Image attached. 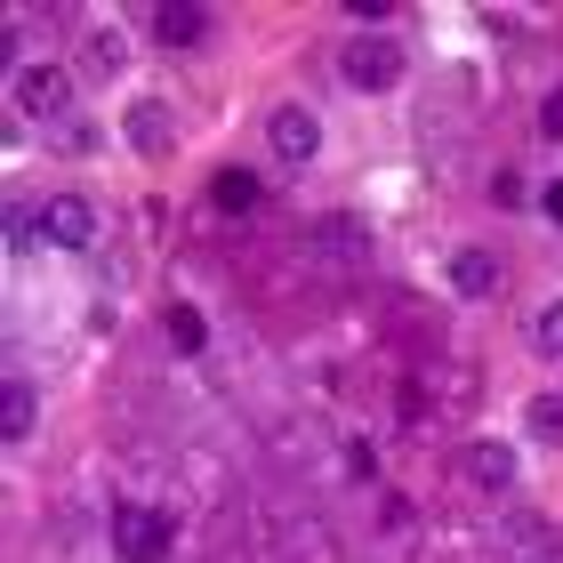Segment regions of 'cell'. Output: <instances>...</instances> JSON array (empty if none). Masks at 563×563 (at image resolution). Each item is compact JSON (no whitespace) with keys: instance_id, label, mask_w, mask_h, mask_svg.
<instances>
[{"instance_id":"6da1fadb","label":"cell","mask_w":563,"mask_h":563,"mask_svg":"<svg viewBox=\"0 0 563 563\" xmlns=\"http://www.w3.org/2000/svg\"><path fill=\"white\" fill-rule=\"evenodd\" d=\"M9 106H16L24 121H57V113L73 106V73H65V65H16Z\"/></svg>"},{"instance_id":"7a4b0ae2","label":"cell","mask_w":563,"mask_h":563,"mask_svg":"<svg viewBox=\"0 0 563 563\" xmlns=\"http://www.w3.org/2000/svg\"><path fill=\"white\" fill-rule=\"evenodd\" d=\"M169 516L162 507H121L113 516V548H121V563H169Z\"/></svg>"},{"instance_id":"3957f363","label":"cell","mask_w":563,"mask_h":563,"mask_svg":"<svg viewBox=\"0 0 563 563\" xmlns=\"http://www.w3.org/2000/svg\"><path fill=\"white\" fill-rule=\"evenodd\" d=\"M339 73H346L354 89H395V81H402V48H395L387 33H363V41L339 48Z\"/></svg>"},{"instance_id":"277c9868","label":"cell","mask_w":563,"mask_h":563,"mask_svg":"<svg viewBox=\"0 0 563 563\" xmlns=\"http://www.w3.org/2000/svg\"><path fill=\"white\" fill-rule=\"evenodd\" d=\"M41 242L48 250H89L97 242V210H89L81 194H48L41 201Z\"/></svg>"},{"instance_id":"5b68a950","label":"cell","mask_w":563,"mask_h":563,"mask_svg":"<svg viewBox=\"0 0 563 563\" xmlns=\"http://www.w3.org/2000/svg\"><path fill=\"white\" fill-rule=\"evenodd\" d=\"M266 137H274V153H282V162H314V145H322V121L306 113V106H274Z\"/></svg>"},{"instance_id":"8992f818","label":"cell","mask_w":563,"mask_h":563,"mask_svg":"<svg viewBox=\"0 0 563 563\" xmlns=\"http://www.w3.org/2000/svg\"><path fill=\"white\" fill-rule=\"evenodd\" d=\"M153 33H162V48H201V41H210V9L169 0V9H153Z\"/></svg>"},{"instance_id":"52a82bcc","label":"cell","mask_w":563,"mask_h":563,"mask_svg":"<svg viewBox=\"0 0 563 563\" xmlns=\"http://www.w3.org/2000/svg\"><path fill=\"white\" fill-rule=\"evenodd\" d=\"M451 290L459 298H492L499 290V258L492 250H451Z\"/></svg>"},{"instance_id":"ba28073f","label":"cell","mask_w":563,"mask_h":563,"mask_svg":"<svg viewBox=\"0 0 563 563\" xmlns=\"http://www.w3.org/2000/svg\"><path fill=\"white\" fill-rule=\"evenodd\" d=\"M210 201H218L225 218H242V210H258V201H266V186H258L250 169H218V177H210Z\"/></svg>"},{"instance_id":"9c48e42d","label":"cell","mask_w":563,"mask_h":563,"mask_svg":"<svg viewBox=\"0 0 563 563\" xmlns=\"http://www.w3.org/2000/svg\"><path fill=\"white\" fill-rule=\"evenodd\" d=\"M467 475L483 483V492H516V451H507V443H475L467 451Z\"/></svg>"},{"instance_id":"30bf717a","label":"cell","mask_w":563,"mask_h":563,"mask_svg":"<svg viewBox=\"0 0 563 563\" xmlns=\"http://www.w3.org/2000/svg\"><path fill=\"white\" fill-rule=\"evenodd\" d=\"M24 434H33V387L0 378V443H24Z\"/></svg>"},{"instance_id":"8fae6325","label":"cell","mask_w":563,"mask_h":563,"mask_svg":"<svg viewBox=\"0 0 563 563\" xmlns=\"http://www.w3.org/2000/svg\"><path fill=\"white\" fill-rule=\"evenodd\" d=\"M162 330H169V346H177V354H201V346H210V322H201V306H186V298H177L169 314H162Z\"/></svg>"},{"instance_id":"7c38bea8","label":"cell","mask_w":563,"mask_h":563,"mask_svg":"<svg viewBox=\"0 0 563 563\" xmlns=\"http://www.w3.org/2000/svg\"><path fill=\"white\" fill-rule=\"evenodd\" d=\"M130 137H137L145 153H169V106H153V97H145V106L130 113Z\"/></svg>"},{"instance_id":"4fadbf2b","label":"cell","mask_w":563,"mask_h":563,"mask_svg":"<svg viewBox=\"0 0 563 563\" xmlns=\"http://www.w3.org/2000/svg\"><path fill=\"white\" fill-rule=\"evenodd\" d=\"M523 427H531V443H563V395H531Z\"/></svg>"},{"instance_id":"5bb4252c","label":"cell","mask_w":563,"mask_h":563,"mask_svg":"<svg viewBox=\"0 0 563 563\" xmlns=\"http://www.w3.org/2000/svg\"><path fill=\"white\" fill-rule=\"evenodd\" d=\"M531 339H540V354H555V363H563V298H548V306H540Z\"/></svg>"},{"instance_id":"9a60e30c","label":"cell","mask_w":563,"mask_h":563,"mask_svg":"<svg viewBox=\"0 0 563 563\" xmlns=\"http://www.w3.org/2000/svg\"><path fill=\"white\" fill-rule=\"evenodd\" d=\"M121 57H130L121 33H89V73H121Z\"/></svg>"},{"instance_id":"2e32d148","label":"cell","mask_w":563,"mask_h":563,"mask_svg":"<svg viewBox=\"0 0 563 563\" xmlns=\"http://www.w3.org/2000/svg\"><path fill=\"white\" fill-rule=\"evenodd\" d=\"M523 201H531V186H523L516 169H499V177H492V210H523Z\"/></svg>"},{"instance_id":"e0dca14e","label":"cell","mask_w":563,"mask_h":563,"mask_svg":"<svg viewBox=\"0 0 563 563\" xmlns=\"http://www.w3.org/2000/svg\"><path fill=\"white\" fill-rule=\"evenodd\" d=\"M540 137H548V145H563V89H548V97H540Z\"/></svg>"},{"instance_id":"ac0fdd59","label":"cell","mask_w":563,"mask_h":563,"mask_svg":"<svg viewBox=\"0 0 563 563\" xmlns=\"http://www.w3.org/2000/svg\"><path fill=\"white\" fill-rule=\"evenodd\" d=\"M540 210H548V218H555V225H563V177H555V186H548V194H540Z\"/></svg>"}]
</instances>
